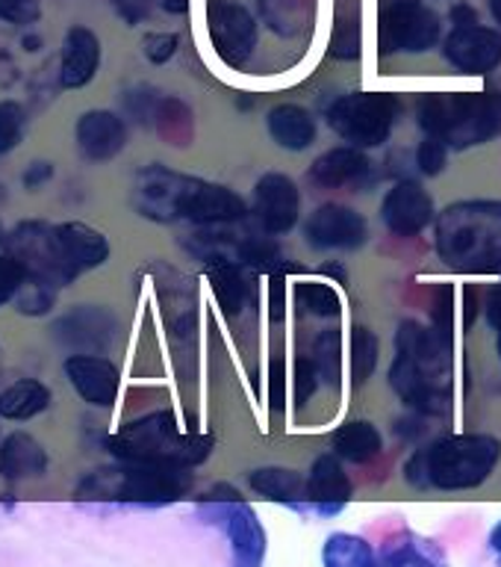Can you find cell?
Returning <instances> with one entry per match:
<instances>
[{"mask_svg":"<svg viewBox=\"0 0 501 567\" xmlns=\"http://www.w3.org/2000/svg\"><path fill=\"white\" fill-rule=\"evenodd\" d=\"M437 207H434L431 193L414 177H401L389 186L384 202H380V221L393 237H419L437 221Z\"/></svg>","mask_w":501,"mask_h":567,"instance_id":"14","label":"cell"},{"mask_svg":"<svg viewBox=\"0 0 501 567\" xmlns=\"http://www.w3.org/2000/svg\"><path fill=\"white\" fill-rule=\"evenodd\" d=\"M27 281H30V269L24 266V260H18L12 251L0 255V308L15 301Z\"/></svg>","mask_w":501,"mask_h":567,"instance_id":"38","label":"cell"},{"mask_svg":"<svg viewBox=\"0 0 501 567\" xmlns=\"http://www.w3.org/2000/svg\"><path fill=\"white\" fill-rule=\"evenodd\" d=\"M319 370L313 358L307 354H301L299 361H295V372H292V396H295V408H304L310 399L316 396L319 390Z\"/></svg>","mask_w":501,"mask_h":567,"instance_id":"40","label":"cell"},{"mask_svg":"<svg viewBox=\"0 0 501 567\" xmlns=\"http://www.w3.org/2000/svg\"><path fill=\"white\" fill-rule=\"evenodd\" d=\"M380 567H446V556L434 540L419 538V535H401L384 549Z\"/></svg>","mask_w":501,"mask_h":567,"instance_id":"31","label":"cell"},{"mask_svg":"<svg viewBox=\"0 0 501 567\" xmlns=\"http://www.w3.org/2000/svg\"><path fill=\"white\" fill-rule=\"evenodd\" d=\"M434 248L458 272L501 275V202H455L434 221Z\"/></svg>","mask_w":501,"mask_h":567,"instance_id":"4","label":"cell"},{"mask_svg":"<svg viewBox=\"0 0 501 567\" xmlns=\"http://www.w3.org/2000/svg\"><path fill=\"white\" fill-rule=\"evenodd\" d=\"M369 239V221L348 204L327 202L304 221V243L316 251H357Z\"/></svg>","mask_w":501,"mask_h":567,"instance_id":"13","label":"cell"},{"mask_svg":"<svg viewBox=\"0 0 501 567\" xmlns=\"http://www.w3.org/2000/svg\"><path fill=\"white\" fill-rule=\"evenodd\" d=\"M416 122L451 151L487 145L501 136L499 92H428L416 101Z\"/></svg>","mask_w":501,"mask_h":567,"instance_id":"7","label":"cell"},{"mask_svg":"<svg viewBox=\"0 0 501 567\" xmlns=\"http://www.w3.org/2000/svg\"><path fill=\"white\" fill-rule=\"evenodd\" d=\"M354 485L336 452L319 455L307 470V505L319 517H336L352 503Z\"/></svg>","mask_w":501,"mask_h":567,"instance_id":"20","label":"cell"},{"mask_svg":"<svg viewBox=\"0 0 501 567\" xmlns=\"http://www.w3.org/2000/svg\"><path fill=\"white\" fill-rule=\"evenodd\" d=\"M198 514L225 532L230 544V567H263L269 553V535L254 505L230 485H216L198 496Z\"/></svg>","mask_w":501,"mask_h":567,"instance_id":"8","label":"cell"},{"mask_svg":"<svg viewBox=\"0 0 501 567\" xmlns=\"http://www.w3.org/2000/svg\"><path fill=\"white\" fill-rule=\"evenodd\" d=\"M101 69V39L88 27H71L62 42L60 56V86L83 89L95 80Z\"/></svg>","mask_w":501,"mask_h":567,"instance_id":"23","label":"cell"},{"mask_svg":"<svg viewBox=\"0 0 501 567\" xmlns=\"http://www.w3.org/2000/svg\"><path fill=\"white\" fill-rule=\"evenodd\" d=\"M248 487L269 503L290 505L295 512H304L307 505V476L292 467H257L248 473Z\"/></svg>","mask_w":501,"mask_h":567,"instance_id":"25","label":"cell"},{"mask_svg":"<svg viewBox=\"0 0 501 567\" xmlns=\"http://www.w3.org/2000/svg\"><path fill=\"white\" fill-rule=\"evenodd\" d=\"M331 53L336 60H357L361 56V18H336L331 35Z\"/></svg>","mask_w":501,"mask_h":567,"instance_id":"37","label":"cell"},{"mask_svg":"<svg viewBox=\"0 0 501 567\" xmlns=\"http://www.w3.org/2000/svg\"><path fill=\"white\" fill-rule=\"evenodd\" d=\"M440 16L422 0H393L378 16V51L425 53L440 42Z\"/></svg>","mask_w":501,"mask_h":567,"instance_id":"11","label":"cell"},{"mask_svg":"<svg viewBox=\"0 0 501 567\" xmlns=\"http://www.w3.org/2000/svg\"><path fill=\"white\" fill-rule=\"evenodd\" d=\"M195 487L189 467H166V464H139V461H115L109 467H97L80 478V503L139 505V508H163L180 503Z\"/></svg>","mask_w":501,"mask_h":567,"instance_id":"5","label":"cell"},{"mask_svg":"<svg viewBox=\"0 0 501 567\" xmlns=\"http://www.w3.org/2000/svg\"><path fill=\"white\" fill-rule=\"evenodd\" d=\"M451 308H455V292L449 284H442L437 296H434V310H431V326L440 331L446 340H451Z\"/></svg>","mask_w":501,"mask_h":567,"instance_id":"43","label":"cell"},{"mask_svg":"<svg viewBox=\"0 0 501 567\" xmlns=\"http://www.w3.org/2000/svg\"><path fill=\"white\" fill-rule=\"evenodd\" d=\"M331 446L343 461L369 464L384 450V434L372 420H348V423L336 425L331 434Z\"/></svg>","mask_w":501,"mask_h":567,"instance_id":"28","label":"cell"},{"mask_svg":"<svg viewBox=\"0 0 501 567\" xmlns=\"http://www.w3.org/2000/svg\"><path fill=\"white\" fill-rule=\"evenodd\" d=\"M490 549H493L495 556H501V520L490 529Z\"/></svg>","mask_w":501,"mask_h":567,"instance_id":"50","label":"cell"},{"mask_svg":"<svg viewBox=\"0 0 501 567\" xmlns=\"http://www.w3.org/2000/svg\"><path fill=\"white\" fill-rule=\"evenodd\" d=\"M51 388L39 379H18L15 384L0 390V420L27 423L51 408Z\"/></svg>","mask_w":501,"mask_h":567,"instance_id":"29","label":"cell"},{"mask_svg":"<svg viewBox=\"0 0 501 567\" xmlns=\"http://www.w3.org/2000/svg\"><path fill=\"white\" fill-rule=\"evenodd\" d=\"M487 322H490V328L495 331V340H499V354H501V281H499V287H493V290H490V296H487Z\"/></svg>","mask_w":501,"mask_h":567,"instance_id":"46","label":"cell"},{"mask_svg":"<svg viewBox=\"0 0 501 567\" xmlns=\"http://www.w3.org/2000/svg\"><path fill=\"white\" fill-rule=\"evenodd\" d=\"M442 56L460 74H490L501 65V30L484 24H455L442 42Z\"/></svg>","mask_w":501,"mask_h":567,"instance_id":"17","label":"cell"},{"mask_svg":"<svg viewBox=\"0 0 501 567\" xmlns=\"http://www.w3.org/2000/svg\"><path fill=\"white\" fill-rule=\"evenodd\" d=\"M401 110V97L393 92H348L325 106V122L345 145L366 151L389 142Z\"/></svg>","mask_w":501,"mask_h":567,"instance_id":"9","label":"cell"},{"mask_svg":"<svg viewBox=\"0 0 501 567\" xmlns=\"http://www.w3.org/2000/svg\"><path fill=\"white\" fill-rule=\"evenodd\" d=\"M115 334H118V317L113 310L95 308V305H77L65 317L56 319V326H53V337L60 343L88 354L109 349Z\"/></svg>","mask_w":501,"mask_h":567,"instance_id":"19","label":"cell"},{"mask_svg":"<svg viewBox=\"0 0 501 567\" xmlns=\"http://www.w3.org/2000/svg\"><path fill=\"white\" fill-rule=\"evenodd\" d=\"M133 207L159 225L189 221L198 228H225L248 219V202L230 186L184 175L163 163H150L133 177Z\"/></svg>","mask_w":501,"mask_h":567,"instance_id":"1","label":"cell"},{"mask_svg":"<svg viewBox=\"0 0 501 567\" xmlns=\"http://www.w3.org/2000/svg\"><path fill=\"white\" fill-rule=\"evenodd\" d=\"M56 230H60L65 255H69V260L74 264V269H77L80 275L92 272V269H97V266H104L106 260H109V251H113V248H109V239H106L97 228H92V225H83V221H62V225H56Z\"/></svg>","mask_w":501,"mask_h":567,"instance_id":"27","label":"cell"},{"mask_svg":"<svg viewBox=\"0 0 501 567\" xmlns=\"http://www.w3.org/2000/svg\"><path fill=\"white\" fill-rule=\"evenodd\" d=\"M451 21L455 24H478V12L472 7H467V3H460V7L451 9Z\"/></svg>","mask_w":501,"mask_h":567,"instance_id":"48","label":"cell"},{"mask_svg":"<svg viewBox=\"0 0 501 567\" xmlns=\"http://www.w3.org/2000/svg\"><path fill=\"white\" fill-rule=\"evenodd\" d=\"M322 567H380V558L363 535L334 532L322 544Z\"/></svg>","mask_w":501,"mask_h":567,"instance_id":"30","label":"cell"},{"mask_svg":"<svg viewBox=\"0 0 501 567\" xmlns=\"http://www.w3.org/2000/svg\"><path fill=\"white\" fill-rule=\"evenodd\" d=\"M56 296H60L56 287L39 281V278H30L12 305H15L18 313H24V317H44V313H51L53 305H56Z\"/></svg>","mask_w":501,"mask_h":567,"instance_id":"35","label":"cell"},{"mask_svg":"<svg viewBox=\"0 0 501 567\" xmlns=\"http://www.w3.org/2000/svg\"><path fill=\"white\" fill-rule=\"evenodd\" d=\"M104 450L115 461H139V464H166V467H198L210 458V434L184 432L171 411L136 416L118 432L106 434Z\"/></svg>","mask_w":501,"mask_h":567,"instance_id":"6","label":"cell"},{"mask_svg":"<svg viewBox=\"0 0 501 567\" xmlns=\"http://www.w3.org/2000/svg\"><path fill=\"white\" fill-rule=\"evenodd\" d=\"M265 131L272 136V142L278 148L292 151V154H301L307 151L313 142H316V118L310 113L307 106L301 104H274L269 113H265Z\"/></svg>","mask_w":501,"mask_h":567,"instance_id":"24","label":"cell"},{"mask_svg":"<svg viewBox=\"0 0 501 567\" xmlns=\"http://www.w3.org/2000/svg\"><path fill=\"white\" fill-rule=\"evenodd\" d=\"M295 305L301 310H307L310 317L319 319H336L343 310L340 292L331 284L322 281H301L295 284Z\"/></svg>","mask_w":501,"mask_h":567,"instance_id":"34","label":"cell"},{"mask_svg":"<svg viewBox=\"0 0 501 567\" xmlns=\"http://www.w3.org/2000/svg\"><path fill=\"white\" fill-rule=\"evenodd\" d=\"M372 175V163L366 157V151L354 148V145H336L327 148L325 154H319L313 159V166L307 168V177L319 189H345L352 186L357 193V186H363Z\"/></svg>","mask_w":501,"mask_h":567,"instance_id":"22","label":"cell"},{"mask_svg":"<svg viewBox=\"0 0 501 567\" xmlns=\"http://www.w3.org/2000/svg\"><path fill=\"white\" fill-rule=\"evenodd\" d=\"M177 48H180V35L177 33H148L142 39V53L154 65H166L177 53Z\"/></svg>","mask_w":501,"mask_h":567,"instance_id":"41","label":"cell"},{"mask_svg":"<svg viewBox=\"0 0 501 567\" xmlns=\"http://www.w3.org/2000/svg\"><path fill=\"white\" fill-rule=\"evenodd\" d=\"M115 12L122 18L124 24H142V21H148L150 9H154V0H113Z\"/></svg>","mask_w":501,"mask_h":567,"instance_id":"45","label":"cell"},{"mask_svg":"<svg viewBox=\"0 0 501 567\" xmlns=\"http://www.w3.org/2000/svg\"><path fill=\"white\" fill-rule=\"evenodd\" d=\"M449 145L437 136H422V142L416 145V166L428 177H437L449 163Z\"/></svg>","mask_w":501,"mask_h":567,"instance_id":"39","label":"cell"},{"mask_svg":"<svg viewBox=\"0 0 501 567\" xmlns=\"http://www.w3.org/2000/svg\"><path fill=\"white\" fill-rule=\"evenodd\" d=\"M378 354H380L378 334H375L369 326H354L352 328L354 388H363V384L375 375V370H378Z\"/></svg>","mask_w":501,"mask_h":567,"instance_id":"33","label":"cell"},{"mask_svg":"<svg viewBox=\"0 0 501 567\" xmlns=\"http://www.w3.org/2000/svg\"><path fill=\"white\" fill-rule=\"evenodd\" d=\"M80 157L88 163H109L127 145V122L113 110H88L74 124Z\"/></svg>","mask_w":501,"mask_h":567,"instance_id":"21","label":"cell"},{"mask_svg":"<svg viewBox=\"0 0 501 567\" xmlns=\"http://www.w3.org/2000/svg\"><path fill=\"white\" fill-rule=\"evenodd\" d=\"M42 16L39 0H0V21L9 24H33Z\"/></svg>","mask_w":501,"mask_h":567,"instance_id":"42","label":"cell"},{"mask_svg":"<svg viewBox=\"0 0 501 567\" xmlns=\"http://www.w3.org/2000/svg\"><path fill=\"white\" fill-rule=\"evenodd\" d=\"M451 349L455 340L405 319L396 331V358L389 363V388L416 414L442 416L451 408Z\"/></svg>","mask_w":501,"mask_h":567,"instance_id":"2","label":"cell"},{"mask_svg":"<svg viewBox=\"0 0 501 567\" xmlns=\"http://www.w3.org/2000/svg\"><path fill=\"white\" fill-rule=\"evenodd\" d=\"M207 243V239H203ZM203 269L210 278V287L219 299V308L228 313L230 319L242 317L246 308L254 305V269H248L246 264H239L237 257L228 255V248L207 243L201 251Z\"/></svg>","mask_w":501,"mask_h":567,"instance_id":"15","label":"cell"},{"mask_svg":"<svg viewBox=\"0 0 501 567\" xmlns=\"http://www.w3.org/2000/svg\"><path fill=\"white\" fill-rule=\"evenodd\" d=\"M322 272H325V275H334L336 281H340V284H345V272H343V266H334V264H327V266H322Z\"/></svg>","mask_w":501,"mask_h":567,"instance_id":"51","label":"cell"},{"mask_svg":"<svg viewBox=\"0 0 501 567\" xmlns=\"http://www.w3.org/2000/svg\"><path fill=\"white\" fill-rule=\"evenodd\" d=\"M254 213L257 228L272 234V237H283L290 234L301 219V193L299 184L283 172H265L257 177L254 184Z\"/></svg>","mask_w":501,"mask_h":567,"instance_id":"16","label":"cell"},{"mask_svg":"<svg viewBox=\"0 0 501 567\" xmlns=\"http://www.w3.org/2000/svg\"><path fill=\"white\" fill-rule=\"evenodd\" d=\"M159 7L166 9V12H175V16H180V12H186V9H189V0H159Z\"/></svg>","mask_w":501,"mask_h":567,"instance_id":"49","label":"cell"},{"mask_svg":"<svg viewBox=\"0 0 501 567\" xmlns=\"http://www.w3.org/2000/svg\"><path fill=\"white\" fill-rule=\"evenodd\" d=\"M48 473V452L33 434L12 432L0 441V476L7 482H24Z\"/></svg>","mask_w":501,"mask_h":567,"instance_id":"26","label":"cell"},{"mask_svg":"<svg viewBox=\"0 0 501 567\" xmlns=\"http://www.w3.org/2000/svg\"><path fill=\"white\" fill-rule=\"evenodd\" d=\"M7 246L18 260H24L30 278L51 284L56 290H65L80 278V272L65 255L56 225L33 219L18 221L15 228L9 230Z\"/></svg>","mask_w":501,"mask_h":567,"instance_id":"10","label":"cell"},{"mask_svg":"<svg viewBox=\"0 0 501 567\" xmlns=\"http://www.w3.org/2000/svg\"><path fill=\"white\" fill-rule=\"evenodd\" d=\"M499 461L501 441L493 434H446L407 458L405 478L416 491H476Z\"/></svg>","mask_w":501,"mask_h":567,"instance_id":"3","label":"cell"},{"mask_svg":"<svg viewBox=\"0 0 501 567\" xmlns=\"http://www.w3.org/2000/svg\"><path fill=\"white\" fill-rule=\"evenodd\" d=\"M269 402L272 411H286V363L281 358L269 363Z\"/></svg>","mask_w":501,"mask_h":567,"instance_id":"44","label":"cell"},{"mask_svg":"<svg viewBox=\"0 0 501 567\" xmlns=\"http://www.w3.org/2000/svg\"><path fill=\"white\" fill-rule=\"evenodd\" d=\"M310 358L316 363L319 379L331 384V388H340V379H343V334H340V328L319 331Z\"/></svg>","mask_w":501,"mask_h":567,"instance_id":"32","label":"cell"},{"mask_svg":"<svg viewBox=\"0 0 501 567\" xmlns=\"http://www.w3.org/2000/svg\"><path fill=\"white\" fill-rule=\"evenodd\" d=\"M27 110L18 101H0V157H7L24 142Z\"/></svg>","mask_w":501,"mask_h":567,"instance_id":"36","label":"cell"},{"mask_svg":"<svg viewBox=\"0 0 501 567\" xmlns=\"http://www.w3.org/2000/svg\"><path fill=\"white\" fill-rule=\"evenodd\" d=\"M490 16H493L495 24L501 27V0H490Z\"/></svg>","mask_w":501,"mask_h":567,"instance_id":"52","label":"cell"},{"mask_svg":"<svg viewBox=\"0 0 501 567\" xmlns=\"http://www.w3.org/2000/svg\"><path fill=\"white\" fill-rule=\"evenodd\" d=\"M51 177H53V166L48 163V159H42V163H30V168L24 172V186L35 189V186L48 184Z\"/></svg>","mask_w":501,"mask_h":567,"instance_id":"47","label":"cell"},{"mask_svg":"<svg viewBox=\"0 0 501 567\" xmlns=\"http://www.w3.org/2000/svg\"><path fill=\"white\" fill-rule=\"evenodd\" d=\"M210 42L228 69H242L257 51V18L242 3L216 0L207 12Z\"/></svg>","mask_w":501,"mask_h":567,"instance_id":"12","label":"cell"},{"mask_svg":"<svg viewBox=\"0 0 501 567\" xmlns=\"http://www.w3.org/2000/svg\"><path fill=\"white\" fill-rule=\"evenodd\" d=\"M62 372L86 405L113 408L122 388V370L104 354L74 352L62 361Z\"/></svg>","mask_w":501,"mask_h":567,"instance_id":"18","label":"cell"}]
</instances>
